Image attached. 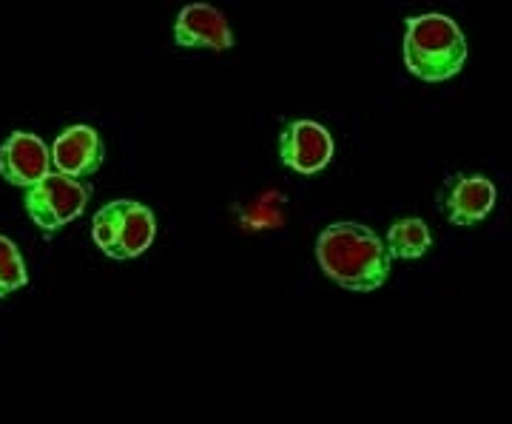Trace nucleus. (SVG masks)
Listing matches in <instances>:
<instances>
[{
    "label": "nucleus",
    "instance_id": "obj_4",
    "mask_svg": "<svg viewBox=\"0 0 512 424\" xmlns=\"http://www.w3.org/2000/svg\"><path fill=\"white\" fill-rule=\"evenodd\" d=\"M89 200H92V185L57 171H49L40 183L23 191V208L43 234H57L74 220H80Z\"/></svg>",
    "mask_w": 512,
    "mask_h": 424
},
{
    "label": "nucleus",
    "instance_id": "obj_7",
    "mask_svg": "<svg viewBox=\"0 0 512 424\" xmlns=\"http://www.w3.org/2000/svg\"><path fill=\"white\" fill-rule=\"evenodd\" d=\"M49 157H52V171L57 174H66L74 180H89L103 168L106 146H103L100 131L86 123H77L57 134L55 143L49 146Z\"/></svg>",
    "mask_w": 512,
    "mask_h": 424
},
{
    "label": "nucleus",
    "instance_id": "obj_3",
    "mask_svg": "<svg viewBox=\"0 0 512 424\" xmlns=\"http://www.w3.org/2000/svg\"><path fill=\"white\" fill-rule=\"evenodd\" d=\"M92 240L114 262L143 257L157 240V217L137 200H111L94 211Z\"/></svg>",
    "mask_w": 512,
    "mask_h": 424
},
{
    "label": "nucleus",
    "instance_id": "obj_1",
    "mask_svg": "<svg viewBox=\"0 0 512 424\" xmlns=\"http://www.w3.org/2000/svg\"><path fill=\"white\" fill-rule=\"evenodd\" d=\"M322 274L353 294H373L390 279L393 259L384 240L362 222H330L316 237Z\"/></svg>",
    "mask_w": 512,
    "mask_h": 424
},
{
    "label": "nucleus",
    "instance_id": "obj_2",
    "mask_svg": "<svg viewBox=\"0 0 512 424\" xmlns=\"http://www.w3.org/2000/svg\"><path fill=\"white\" fill-rule=\"evenodd\" d=\"M402 57L407 72L424 83H444L467 63V37L456 20L441 12H424L404 20Z\"/></svg>",
    "mask_w": 512,
    "mask_h": 424
},
{
    "label": "nucleus",
    "instance_id": "obj_6",
    "mask_svg": "<svg viewBox=\"0 0 512 424\" xmlns=\"http://www.w3.org/2000/svg\"><path fill=\"white\" fill-rule=\"evenodd\" d=\"M498 203V188L484 174H456L439 194V208L444 220L458 228H473L493 214Z\"/></svg>",
    "mask_w": 512,
    "mask_h": 424
},
{
    "label": "nucleus",
    "instance_id": "obj_8",
    "mask_svg": "<svg viewBox=\"0 0 512 424\" xmlns=\"http://www.w3.org/2000/svg\"><path fill=\"white\" fill-rule=\"evenodd\" d=\"M174 43L183 49H208V52H228L234 49V32L228 18L211 3H185L174 20Z\"/></svg>",
    "mask_w": 512,
    "mask_h": 424
},
{
    "label": "nucleus",
    "instance_id": "obj_5",
    "mask_svg": "<svg viewBox=\"0 0 512 424\" xmlns=\"http://www.w3.org/2000/svg\"><path fill=\"white\" fill-rule=\"evenodd\" d=\"M336 157V140L322 123L296 117L279 131V163L302 177H313Z\"/></svg>",
    "mask_w": 512,
    "mask_h": 424
},
{
    "label": "nucleus",
    "instance_id": "obj_11",
    "mask_svg": "<svg viewBox=\"0 0 512 424\" xmlns=\"http://www.w3.org/2000/svg\"><path fill=\"white\" fill-rule=\"evenodd\" d=\"M29 285V271L15 242L0 234V299L18 294Z\"/></svg>",
    "mask_w": 512,
    "mask_h": 424
},
{
    "label": "nucleus",
    "instance_id": "obj_10",
    "mask_svg": "<svg viewBox=\"0 0 512 424\" xmlns=\"http://www.w3.org/2000/svg\"><path fill=\"white\" fill-rule=\"evenodd\" d=\"M384 245L390 259H421L433 248V234L419 217H402L387 228Z\"/></svg>",
    "mask_w": 512,
    "mask_h": 424
},
{
    "label": "nucleus",
    "instance_id": "obj_9",
    "mask_svg": "<svg viewBox=\"0 0 512 424\" xmlns=\"http://www.w3.org/2000/svg\"><path fill=\"white\" fill-rule=\"evenodd\" d=\"M52 171L49 146L32 131H12L0 143V177L15 188L40 183Z\"/></svg>",
    "mask_w": 512,
    "mask_h": 424
}]
</instances>
